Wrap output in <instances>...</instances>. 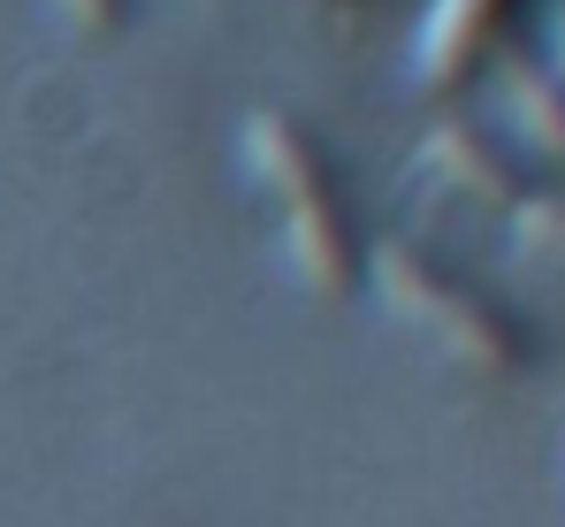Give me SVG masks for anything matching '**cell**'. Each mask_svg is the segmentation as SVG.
Masks as SVG:
<instances>
[{
	"label": "cell",
	"mask_w": 565,
	"mask_h": 527,
	"mask_svg": "<svg viewBox=\"0 0 565 527\" xmlns=\"http://www.w3.org/2000/svg\"><path fill=\"white\" fill-rule=\"evenodd\" d=\"M237 146H245V169L276 191L282 253L298 267V283L321 291V298H352L360 275H367V245H360V230H352V214L337 199V176L321 161V146L290 115H276V107L245 115L237 123Z\"/></svg>",
	"instance_id": "obj_1"
},
{
	"label": "cell",
	"mask_w": 565,
	"mask_h": 527,
	"mask_svg": "<svg viewBox=\"0 0 565 527\" xmlns=\"http://www.w3.org/2000/svg\"><path fill=\"white\" fill-rule=\"evenodd\" d=\"M367 275H375L382 306H390L397 322H413L420 337H436L451 359H467L481 375H520V367L535 359V337H527V322H520L512 306H497L489 291L459 283L451 267H436L428 253L382 245L375 261H367Z\"/></svg>",
	"instance_id": "obj_2"
},
{
	"label": "cell",
	"mask_w": 565,
	"mask_h": 527,
	"mask_svg": "<svg viewBox=\"0 0 565 527\" xmlns=\"http://www.w3.org/2000/svg\"><path fill=\"white\" fill-rule=\"evenodd\" d=\"M512 15H520V0H428V15H420V46H413L420 85L459 92L473 70L504 46Z\"/></svg>",
	"instance_id": "obj_3"
},
{
	"label": "cell",
	"mask_w": 565,
	"mask_h": 527,
	"mask_svg": "<svg viewBox=\"0 0 565 527\" xmlns=\"http://www.w3.org/2000/svg\"><path fill=\"white\" fill-rule=\"evenodd\" d=\"M420 154H428V169L444 176V183H459L467 199H481V207H520L535 183L520 176V161L512 154H497V138H481L473 123H436L428 138H420Z\"/></svg>",
	"instance_id": "obj_4"
},
{
	"label": "cell",
	"mask_w": 565,
	"mask_h": 527,
	"mask_svg": "<svg viewBox=\"0 0 565 527\" xmlns=\"http://www.w3.org/2000/svg\"><path fill=\"white\" fill-rule=\"evenodd\" d=\"M497 77H504V107H512L520 138L535 154L565 161V77L543 70V62H527V54H497Z\"/></svg>",
	"instance_id": "obj_5"
},
{
	"label": "cell",
	"mask_w": 565,
	"mask_h": 527,
	"mask_svg": "<svg viewBox=\"0 0 565 527\" xmlns=\"http://www.w3.org/2000/svg\"><path fill=\"white\" fill-rule=\"evenodd\" d=\"M512 230H520V245H527V253H543V261L565 267V199L527 191V199L512 207Z\"/></svg>",
	"instance_id": "obj_6"
},
{
	"label": "cell",
	"mask_w": 565,
	"mask_h": 527,
	"mask_svg": "<svg viewBox=\"0 0 565 527\" xmlns=\"http://www.w3.org/2000/svg\"><path fill=\"white\" fill-rule=\"evenodd\" d=\"M54 8H62V15H70L77 31H115L130 0H54Z\"/></svg>",
	"instance_id": "obj_7"
},
{
	"label": "cell",
	"mask_w": 565,
	"mask_h": 527,
	"mask_svg": "<svg viewBox=\"0 0 565 527\" xmlns=\"http://www.w3.org/2000/svg\"><path fill=\"white\" fill-rule=\"evenodd\" d=\"M551 70H558V77H565V15H558V62H551Z\"/></svg>",
	"instance_id": "obj_8"
}]
</instances>
